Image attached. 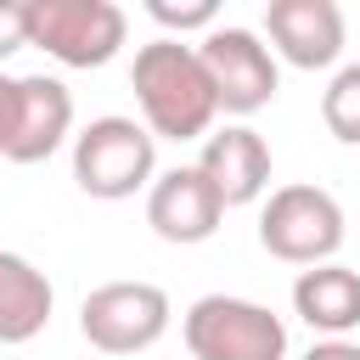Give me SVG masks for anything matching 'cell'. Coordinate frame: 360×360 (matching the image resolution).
<instances>
[{"label": "cell", "instance_id": "obj_1", "mask_svg": "<svg viewBox=\"0 0 360 360\" xmlns=\"http://www.w3.org/2000/svg\"><path fill=\"white\" fill-rule=\"evenodd\" d=\"M129 90H135L141 118L158 141H197V135H208V124L219 112L208 68H202L197 45H186V39L141 45L135 68H129Z\"/></svg>", "mask_w": 360, "mask_h": 360}, {"label": "cell", "instance_id": "obj_2", "mask_svg": "<svg viewBox=\"0 0 360 360\" xmlns=\"http://www.w3.org/2000/svg\"><path fill=\"white\" fill-rule=\"evenodd\" d=\"M158 169V135L135 118H90L79 135H73V180L79 191L101 197V202H118V197H135Z\"/></svg>", "mask_w": 360, "mask_h": 360}, {"label": "cell", "instance_id": "obj_3", "mask_svg": "<svg viewBox=\"0 0 360 360\" xmlns=\"http://www.w3.org/2000/svg\"><path fill=\"white\" fill-rule=\"evenodd\" d=\"M129 34L124 6L112 0H28V45L62 68H107Z\"/></svg>", "mask_w": 360, "mask_h": 360}, {"label": "cell", "instance_id": "obj_4", "mask_svg": "<svg viewBox=\"0 0 360 360\" xmlns=\"http://www.w3.org/2000/svg\"><path fill=\"white\" fill-rule=\"evenodd\" d=\"M186 349L197 360H287V326L253 298L208 292L186 309Z\"/></svg>", "mask_w": 360, "mask_h": 360}, {"label": "cell", "instance_id": "obj_5", "mask_svg": "<svg viewBox=\"0 0 360 360\" xmlns=\"http://www.w3.org/2000/svg\"><path fill=\"white\" fill-rule=\"evenodd\" d=\"M259 242L281 264H332L343 248V208L326 186H281L259 214Z\"/></svg>", "mask_w": 360, "mask_h": 360}, {"label": "cell", "instance_id": "obj_6", "mask_svg": "<svg viewBox=\"0 0 360 360\" xmlns=\"http://www.w3.org/2000/svg\"><path fill=\"white\" fill-rule=\"evenodd\" d=\"M169 292L158 281H107L79 304V332L101 354H141L169 332Z\"/></svg>", "mask_w": 360, "mask_h": 360}, {"label": "cell", "instance_id": "obj_7", "mask_svg": "<svg viewBox=\"0 0 360 360\" xmlns=\"http://www.w3.org/2000/svg\"><path fill=\"white\" fill-rule=\"evenodd\" d=\"M197 56H202V68H208V84H214L219 112L248 118V112L270 107L276 90H281L276 56H270V45H264L253 28H231V22H219V28L202 34Z\"/></svg>", "mask_w": 360, "mask_h": 360}, {"label": "cell", "instance_id": "obj_8", "mask_svg": "<svg viewBox=\"0 0 360 360\" xmlns=\"http://www.w3.org/2000/svg\"><path fill=\"white\" fill-rule=\"evenodd\" d=\"M219 219H225V202H219V191L208 186V174L197 163H180V169L158 174L152 191H146V225L174 248L208 242L219 231Z\"/></svg>", "mask_w": 360, "mask_h": 360}, {"label": "cell", "instance_id": "obj_9", "mask_svg": "<svg viewBox=\"0 0 360 360\" xmlns=\"http://www.w3.org/2000/svg\"><path fill=\"white\" fill-rule=\"evenodd\" d=\"M73 129V96L62 79L51 73H28L17 79V118H11V135H6V152L11 163H45Z\"/></svg>", "mask_w": 360, "mask_h": 360}, {"label": "cell", "instance_id": "obj_10", "mask_svg": "<svg viewBox=\"0 0 360 360\" xmlns=\"http://www.w3.org/2000/svg\"><path fill=\"white\" fill-rule=\"evenodd\" d=\"M264 34L292 68H309V73L332 68L343 56V11H338V0H270Z\"/></svg>", "mask_w": 360, "mask_h": 360}, {"label": "cell", "instance_id": "obj_11", "mask_svg": "<svg viewBox=\"0 0 360 360\" xmlns=\"http://www.w3.org/2000/svg\"><path fill=\"white\" fill-rule=\"evenodd\" d=\"M197 169L208 174V186L219 191L225 208H242V202L264 197V186H270V146H264L259 129L231 124V129H219V135L202 141Z\"/></svg>", "mask_w": 360, "mask_h": 360}, {"label": "cell", "instance_id": "obj_12", "mask_svg": "<svg viewBox=\"0 0 360 360\" xmlns=\"http://www.w3.org/2000/svg\"><path fill=\"white\" fill-rule=\"evenodd\" d=\"M292 309L326 332V338H343L360 326V276L349 264H309L298 281H292Z\"/></svg>", "mask_w": 360, "mask_h": 360}, {"label": "cell", "instance_id": "obj_13", "mask_svg": "<svg viewBox=\"0 0 360 360\" xmlns=\"http://www.w3.org/2000/svg\"><path fill=\"white\" fill-rule=\"evenodd\" d=\"M51 281L39 264H28L22 253H6L0 248V343H28L45 332L51 321Z\"/></svg>", "mask_w": 360, "mask_h": 360}, {"label": "cell", "instance_id": "obj_14", "mask_svg": "<svg viewBox=\"0 0 360 360\" xmlns=\"http://www.w3.org/2000/svg\"><path fill=\"white\" fill-rule=\"evenodd\" d=\"M321 118H326V129L343 146H360V62H349V68L332 73V84L321 96Z\"/></svg>", "mask_w": 360, "mask_h": 360}, {"label": "cell", "instance_id": "obj_15", "mask_svg": "<svg viewBox=\"0 0 360 360\" xmlns=\"http://www.w3.org/2000/svg\"><path fill=\"white\" fill-rule=\"evenodd\" d=\"M146 11H152V22H163V28H174V34H191V28H219V6L214 0H146Z\"/></svg>", "mask_w": 360, "mask_h": 360}, {"label": "cell", "instance_id": "obj_16", "mask_svg": "<svg viewBox=\"0 0 360 360\" xmlns=\"http://www.w3.org/2000/svg\"><path fill=\"white\" fill-rule=\"evenodd\" d=\"M28 45V0H0V62Z\"/></svg>", "mask_w": 360, "mask_h": 360}, {"label": "cell", "instance_id": "obj_17", "mask_svg": "<svg viewBox=\"0 0 360 360\" xmlns=\"http://www.w3.org/2000/svg\"><path fill=\"white\" fill-rule=\"evenodd\" d=\"M11 118H17V79H6V73H0V152H6Z\"/></svg>", "mask_w": 360, "mask_h": 360}, {"label": "cell", "instance_id": "obj_18", "mask_svg": "<svg viewBox=\"0 0 360 360\" xmlns=\"http://www.w3.org/2000/svg\"><path fill=\"white\" fill-rule=\"evenodd\" d=\"M304 360H360V343H343V338H326V343H315Z\"/></svg>", "mask_w": 360, "mask_h": 360}]
</instances>
